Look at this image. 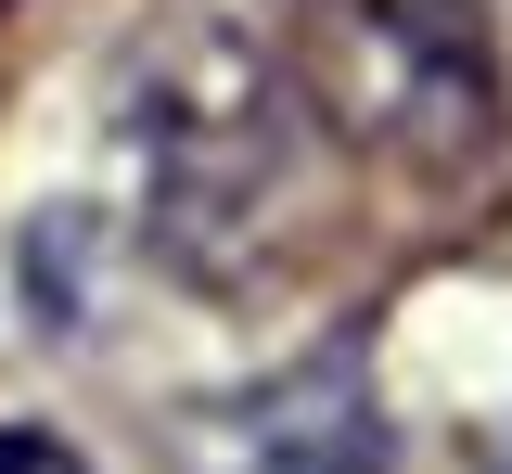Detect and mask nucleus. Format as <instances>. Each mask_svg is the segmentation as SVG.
I'll use <instances>...</instances> for the list:
<instances>
[{"label":"nucleus","mask_w":512,"mask_h":474,"mask_svg":"<svg viewBox=\"0 0 512 474\" xmlns=\"http://www.w3.org/2000/svg\"><path fill=\"white\" fill-rule=\"evenodd\" d=\"M116 129L154 180V218L180 257H218V231L256 218L282 180V77L231 13H154L116 65Z\"/></svg>","instance_id":"nucleus-1"},{"label":"nucleus","mask_w":512,"mask_h":474,"mask_svg":"<svg viewBox=\"0 0 512 474\" xmlns=\"http://www.w3.org/2000/svg\"><path fill=\"white\" fill-rule=\"evenodd\" d=\"M295 77L320 129L384 167H474L500 129L487 0H295Z\"/></svg>","instance_id":"nucleus-2"},{"label":"nucleus","mask_w":512,"mask_h":474,"mask_svg":"<svg viewBox=\"0 0 512 474\" xmlns=\"http://www.w3.org/2000/svg\"><path fill=\"white\" fill-rule=\"evenodd\" d=\"M180 474H384V410L359 359H295L218 410H180Z\"/></svg>","instance_id":"nucleus-3"},{"label":"nucleus","mask_w":512,"mask_h":474,"mask_svg":"<svg viewBox=\"0 0 512 474\" xmlns=\"http://www.w3.org/2000/svg\"><path fill=\"white\" fill-rule=\"evenodd\" d=\"M0 474H103L77 436H52V423H0Z\"/></svg>","instance_id":"nucleus-4"},{"label":"nucleus","mask_w":512,"mask_h":474,"mask_svg":"<svg viewBox=\"0 0 512 474\" xmlns=\"http://www.w3.org/2000/svg\"><path fill=\"white\" fill-rule=\"evenodd\" d=\"M0 13H13V0H0Z\"/></svg>","instance_id":"nucleus-5"}]
</instances>
